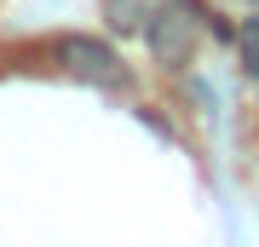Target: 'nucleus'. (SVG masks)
I'll use <instances>...</instances> for the list:
<instances>
[{"label": "nucleus", "mask_w": 259, "mask_h": 247, "mask_svg": "<svg viewBox=\"0 0 259 247\" xmlns=\"http://www.w3.org/2000/svg\"><path fill=\"white\" fill-rule=\"evenodd\" d=\"M58 64H64L69 75H81V81H93V86H110V92L133 86V69L115 58V46H104L93 35H64L58 40Z\"/></svg>", "instance_id": "nucleus-1"}, {"label": "nucleus", "mask_w": 259, "mask_h": 247, "mask_svg": "<svg viewBox=\"0 0 259 247\" xmlns=\"http://www.w3.org/2000/svg\"><path fill=\"white\" fill-rule=\"evenodd\" d=\"M144 40H150V52H156L161 64H185L190 46H196V12L185 6V0H173V6H167L156 23H150Z\"/></svg>", "instance_id": "nucleus-2"}, {"label": "nucleus", "mask_w": 259, "mask_h": 247, "mask_svg": "<svg viewBox=\"0 0 259 247\" xmlns=\"http://www.w3.org/2000/svg\"><path fill=\"white\" fill-rule=\"evenodd\" d=\"M167 6H173V0H104V23H110L115 35H150V23H156Z\"/></svg>", "instance_id": "nucleus-3"}, {"label": "nucleus", "mask_w": 259, "mask_h": 247, "mask_svg": "<svg viewBox=\"0 0 259 247\" xmlns=\"http://www.w3.org/2000/svg\"><path fill=\"white\" fill-rule=\"evenodd\" d=\"M236 58H242V69H248V75H259V12L236 23Z\"/></svg>", "instance_id": "nucleus-4"}]
</instances>
